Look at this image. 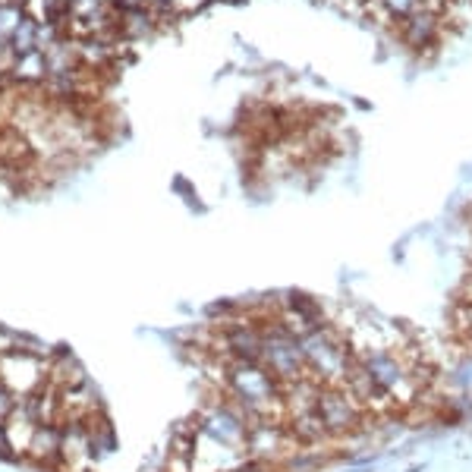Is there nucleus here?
I'll return each mask as SVG.
<instances>
[{
  "instance_id": "nucleus-7",
  "label": "nucleus",
  "mask_w": 472,
  "mask_h": 472,
  "mask_svg": "<svg viewBox=\"0 0 472 472\" xmlns=\"http://www.w3.org/2000/svg\"><path fill=\"white\" fill-rule=\"evenodd\" d=\"M205 4H208V0H170V10H173V16H186V13L202 10Z\"/></svg>"
},
{
  "instance_id": "nucleus-8",
  "label": "nucleus",
  "mask_w": 472,
  "mask_h": 472,
  "mask_svg": "<svg viewBox=\"0 0 472 472\" xmlns=\"http://www.w3.org/2000/svg\"><path fill=\"white\" fill-rule=\"evenodd\" d=\"M16 403H19V400L13 397V393L6 391L4 384H0V422H4V419L10 416V410H13V406H16Z\"/></svg>"
},
{
  "instance_id": "nucleus-4",
  "label": "nucleus",
  "mask_w": 472,
  "mask_h": 472,
  "mask_svg": "<svg viewBox=\"0 0 472 472\" xmlns=\"http://www.w3.org/2000/svg\"><path fill=\"white\" fill-rule=\"evenodd\" d=\"M38 425H41V422H38L35 412L29 410V403H25V400H19V403L10 410V416L4 419V431H6V441H10L13 457H25V454H29L32 438H35Z\"/></svg>"
},
{
  "instance_id": "nucleus-6",
  "label": "nucleus",
  "mask_w": 472,
  "mask_h": 472,
  "mask_svg": "<svg viewBox=\"0 0 472 472\" xmlns=\"http://www.w3.org/2000/svg\"><path fill=\"white\" fill-rule=\"evenodd\" d=\"M454 325H457V337H460V350L472 353V299L463 296V302L454 312Z\"/></svg>"
},
{
  "instance_id": "nucleus-1",
  "label": "nucleus",
  "mask_w": 472,
  "mask_h": 472,
  "mask_svg": "<svg viewBox=\"0 0 472 472\" xmlns=\"http://www.w3.org/2000/svg\"><path fill=\"white\" fill-rule=\"evenodd\" d=\"M50 356L44 346L22 337V346L0 353V384L16 400H29L48 387Z\"/></svg>"
},
{
  "instance_id": "nucleus-5",
  "label": "nucleus",
  "mask_w": 472,
  "mask_h": 472,
  "mask_svg": "<svg viewBox=\"0 0 472 472\" xmlns=\"http://www.w3.org/2000/svg\"><path fill=\"white\" fill-rule=\"evenodd\" d=\"M60 457V425L57 422H41L32 438V447L25 454V460L38 463V466H57Z\"/></svg>"
},
{
  "instance_id": "nucleus-2",
  "label": "nucleus",
  "mask_w": 472,
  "mask_h": 472,
  "mask_svg": "<svg viewBox=\"0 0 472 472\" xmlns=\"http://www.w3.org/2000/svg\"><path fill=\"white\" fill-rule=\"evenodd\" d=\"M447 16H444V6H431V4H422L403 16L400 22H393V32L403 44H410L412 50L419 54H429L441 44V35L447 32Z\"/></svg>"
},
{
  "instance_id": "nucleus-3",
  "label": "nucleus",
  "mask_w": 472,
  "mask_h": 472,
  "mask_svg": "<svg viewBox=\"0 0 472 472\" xmlns=\"http://www.w3.org/2000/svg\"><path fill=\"white\" fill-rule=\"evenodd\" d=\"M98 460V447L88 422H60V457L57 466L63 472H92Z\"/></svg>"
},
{
  "instance_id": "nucleus-9",
  "label": "nucleus",
  "mask_w": 472,
  "mask_h": 472,
  "mask_svg": "<svg viewBox=\"0 0 472 472\" xmlns=\"http://www.w3.org/2000/svg\"><path fill=\"white\" fill-rule=\"evenodd\" d=\"M0 460H16L10 450V441H6V431H4V422H0Z\"/></svg>"
}]
</instances>
